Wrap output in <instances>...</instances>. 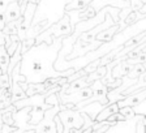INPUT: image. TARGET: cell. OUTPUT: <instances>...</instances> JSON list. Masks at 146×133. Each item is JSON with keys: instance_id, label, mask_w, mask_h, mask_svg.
<instances>
[{"instance_id": "obj_1", "label": "cell", "mask_w": 146, "mask_h": 133, "mask_svg": "<svg viewBox=\"0 0 146 133\" xmlns=\"http://www.w3.org/2000/svg\"><path fill=\"white\" fill-rule=\"evenodd\" d=\"M61 42L63 38H52V43L40 42L33 45L22 54L20 72L26 77L27 82H43L50 77H69L76 72L74 68L68 69L67 72L55 69L54 63L58 59Z\"/></svg>"}, {"instance_id": "obj_2", "label": "cell", "mask_w": 146, "mask_h": 133, "mask_svg": "<svg viewBox=\"0 0 146 133\" xmlns=\"http://www.w3.org/2000/svg\"><path fill=\"white\" fill-rule=\"evenodd\" d=\"M58 115L64 125V133H68L69 129H72V128H76V129L80 130V128L84 125V116L81 115V112L78 110L63 108L59 110Z\"/></svg>"}, {"instance_id": "obj_3", "label": "cell", "mask_w": 146, "mask_h": 133, "mask_svg": "<svg viewBox=\"0 0 146 133\" xmlns=\"http://www.w3.org/2000/svg\"><path fill=\"white\" fill-rule=\"evenodd\" d=\"M59 110H60V104H56V106H52V107H50L48 110H46L42 120L34 127V132L58 133L56 132V125H55L54 118L59 112Z\"/></svg>"}, {"instance_id": "obj_4", "label": "cell", "mask_w": 146, "mask_h": 133, "mask_svg": "<svg viewBox=\"0 0 146 133\" xmlns=\"http://www.w3.org/2000/svg\"><path fill=\"white\" fill-rule=\"evenodd\" d=\"M38 4H34L31 1H27L26 4V8H25L24 13L21 15V22L18 25V31H17V35L20 38V41H24L26 38V34L27 30L30 29L31 26V22H33V18L35 16V9Z\"/></svg>"}, {"instance_id": "obj_5", "label": "cell", "mask_w": 146, "mask_h": 133, "mask_svg": "<svg viewBox=\"0 0 146 133\" xmlns=\"http://www.w3.org/2000/svg\"><path fill=\"white\" fill-rule=\"evenodd\" d=\"M104 106H106V104H103V103L99 102V100H94V102L88 103V104L80 107V108H77V110H78V111H81V112H86V114L90 116L91 120H95L97 115L99 114L100 111H102V110H103Z\"/></svg>"}, {"instance_id": "obj_6", "label": "cell", "mask_w": 146, "mask_h": 133, "mask_svg": "<svg viewBox=\"0 0 146 133\" xmlns=\"http://www.w3.org/2000/svg\"><path fill=\"white\" fill-rule=\"evenodd\" d=\"M119 31H120V26H119V24H115V25H112V26H110L108 29H104V30H102L100 33H98L97 37H95V39L100 41V42H103V43L112 42L113 37H115Z\"/></svg>"}, {"instance_id": "obj_7", "label": "cell", "mask_w": 146, "mask_h": 133, "mask_svg": "<svg viewBox=\"0 0 146 133\" xmlns=\"http://www.w3.org/2000/svg\"><path fill=\"white\" fill-rule=\"evenodd\" d=\"M5 18H7V22L9 21H15L17 18L21 17L22 12H21V8H20V3H18V0H15V1H11V3L7 5L5 11Z\"/></svg>"}, {"instance_id": "obj_8", "label": "cell", "mask_w": 146, "mask_h": 133, "mask_svg": "<svg viewBox=\"0 0 146 133\" xmlns=\"http://www.w3.org/2000/svg\"><path fill=\"white\" fill-rule=\"evenodd\" d=\"M115 112H119V106H117V102H110L108 104L103 107V110L99 112L95 118L97 121H103V120H107L108 116H111L112 114Z\"/></svg>"}, {"instance_id": "obj_9", "label": "cell", "mask_w": 146, "mask_h": 133, "mask_svg": "<svg viewBox=\"0 0 146 133\" xmlns=\"http://www.w3.org/2000/svg\"><path fill=\"white\" fill-rule=\"evenodd\" d=\"M12 95H11V99H12V103L16 102V100H20V99H24L26 97V91L20 86L17 81H12Z\"/></svg>"}, {"instance_id": "obj_10", "label": "cell", "mask_w": 146, "mask_h": 133, "mask_svg": "<svg viewBox=\"0 0 146 133\" xmlns=\"http://www.w3.org/2000/svg\"><path fill=\"white\" fill-rule=\"evenodd\" d=\"M94 0H70L69 3L65 5V12H69V11H77V9L85 8L89 4H91Z\"/></svg>"}, {"instance_id": "obj_11", "label": "cell", "mask_w": 146, "mask_h": 133, "mask_svg": "<svg viewBox=\"0 0 146 133\" xmlns=\"http://www.w3.org/2000/svg\"><path fill=\"white\" fill-rule=\"evenodd\" d=\"M9 60H11V55L7 51L5 45H0V68L7 72V68L9 65Z\"/></svg>"}, {"instance_id": "obj_12", "label": "cell", "mask_w": 146, "mask_h": 133, "mask_svg": "<svg viewBox=\"0 0 146 133\" xmlns=\"http://www.w3.org/2000/svg\"><path fill=\"white\" fill-rule=\"evenodd\" d=\"M145 70H146L145 65H143L142 63H138V64H134L133 68L131 69V72L128 73L127 76L129 77V78H138L141 73H143Z\"/></svg>"}, {"instance_id": "obj_13", "label": "cell", "mask_w": 146, "mask_h": 133, "mask_svg": "<svg viewBox=\"0 0 146 133\" xmlns=\"http://www.w3.org/2000/svg\"><path fill=\"white\" fill-rule=\"evenodd\" d=\"M119 112H120L125 119H132V118L136 116V111H134V108L133 107H131V106L120 107V108H119Z\"/></svg>"}, {"instance_id": "obj_14", "label": "cell", "mask_w": 146, "mask_h": 133, "mask_svg": "<svg viewBox=\"0 0 146 133\" xmlns=\"http://www.w3.org/2000/svg\"><path fill=\"white\" fill-rule=\"evenodd\" d=\"M12 86V80L7 72H3L0 74V88H11Z\"/></svg>"}, {"instance_id": "obj_15", "label": "cell", "mask_w": 146, "mask_h": 133, "mask_svg": "<svg viewBox=\"0 0 146 133\" xmlns=\"http://www.w3.org/2000/svg\"><path fill=\"white\" fill-rule=\"evenodd\" d=\"M136 133H145V124H143V115L140 114V119L136 123Z\"/></svg>"}, {"instance_id": "obj_16", "label": "cell", "mask_w": 146, "mask_h": 133, "mask_svg": "<svg viewBox=\"0 0 146 133\" xmlns=\"http://www.w3.org/2000/svg\"><path fill=\"white\" fill-rule=\"evenodd\" d=\"M107 120L110 121V123H112V125L115 124V123H117V121H121V120H125V118L120 114V112H115V114H112L111 116H108V119Z\"/></svg>"}, {"instance_id": "obj_17", "label": "cell", "mask_w": 146, "mask_h": 133, "mask_svg": "<svg viewBox=\"0 0 146 133\" xmlns=\"http://www.w3.org/2000/svg\"><path fill=\"white\" fill-rule=\"evenodd\" d=\"M54 120H55V125H56V132L58 133H64V125H63V123H61V120H60V118H59L58 114L55 115Z\"/></svg>"}, {"instance_id": "obj_18", "label": "cell", "mask_w": 146, "mask_h": 133, "mask_svg": "<svg viewBox=\"0 0 146 133\" xmlns=\"http://www.w3.org/2000/svg\"><path fill=\"white\" fill-rule=\"evenodd\" d=\"M129 3H131L132 11H140V8L142 7V4H143L141 0H129Z\"/></svg>"}, {"instance_id": "obj_19", "label": "cell", "mask_w": 146, "mask_h": 133, "mask_svg": "<svg viewBox=\"0 0 146 133\" xmlns=\"http://www.w3.org/2000/svg\"><path fill=\"white\" fill-rule=\"evenodd\" d=\"M7 24V18H5V13L4 11H0V30H3L4 26Z\"/></svg>"}, {"instance_id": "obj_20", "label": "cell", "mask_w": 146, "mask_h": 133, "mask_svg": "<svg viewBox=\"0 0 146 133\" xmlns=\"http://www.w3.org/2000/svg\"><path fill=\"white\" fill-rule=\"evenodd\" d=\"M3 124H4V121H3V118H1V114H0V129H1Z\"/></svg>"}, {"instance_id": "obj_21", "label": "cell", "mask_w": 146, "mask_h": 133, "mask_svg": "<svg viewBox=\"0 0 146 133\" xmlns=\"http://www.w3.org/2000/svg\"><path fill=\"white\" fill-rule=\"evenodd\" d=\"M5 43V39H4V35L3 37H0V45H4Z\"/></svg>"}, {"instance_id": "obj_22", "label": "cell", "mask_w": 146, "mask_h": 133, "mask_svg": "<svg viewBox=\"0 0 146 133\" xmlns=\"http://www.w3.org/2000/svg\"><path fill=\"white\" fill-rule=\"evenodd\" d=\"M143 124H145V132H146V115H143Z\"/></svg>"}]
</instances>
